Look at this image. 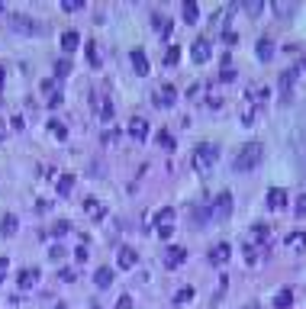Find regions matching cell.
I'll return each instance as SVG.
<instances>
[{
    "label": "cell",
    "instance_id": "1",
    "mask_svg": "<svg viewBox=\"0 0 306 309\" xmlns=\"http://www.w3.org/2000/svg\"><path fill=\"white\" fill-rule=\"evenodd\" d=\"M261 155H264V145H261V142H248V145H242L239 155L232 158V171H251V168H258Z\"/></svg>",
    "mask_w": 306,
    "mask_h": 309
},
{
    "label": "cell",
    "instance_id": "23",
    "mask_svg": "<svg viewBox=\"0 0 306 309\" xmlns=\"http://www.w3.org/2000/svg\"><path fill=\"white\" fill-rule=\"evenodd\" d=\"M287 242L294 245V248H306V232H294V235H290Z\"/></svg>",
    "mask_w": 306,
    "mask_h": 309
},
{
    "label": "cell",
    "instance_id": "35",
    "mask_svg": "<svg viewBox=\"0 0 306 309\" xmlns=\"http://www.w3.org/2000/svg\"><path fill=\"white\" fill-rule=\"evenodd\" d=\"M68 68H71V65H68V61H65V58H61V61H58V65H55V71H58V74H68Z\"/></svg>",
    "mask_w": 306,
    "mask_h": 309
},
{
    "label": "cell",
    "instance_id": "2",
    "mask_svg": "<svg viewBox=\"0 0 306 309\" xmlns=\"http://www.w3.org/2000/svg\"><path fill=\"white\" fill-rule=\"evenodd\" d=\"M213 161H216V145H213V142H203V145H197V152H194L197 171H209V168H213Z\"/></svg>",
    "mask_w": 306,
    "mask_h": 309
},
{
    "label": "cell",
    "instance_id": "24",
    "mask_svg": "<svg viewBox=\"0 0 306 309\" xmlns=\"http://www.w3.org/2000/svg\"><path fill=\"white\" fill-rule=\"evenodd\" d=\"M84 209H87V212H91V216H94V219H97V216H100V203H97V200H94V197H87V200H84Z\"/></svg>",
    "mask_w": 306,
    "mask_h": 309
},
{
    "label": "cell",
    "instance_id": "29",
    "mask_svg": "<svg viewBox=\"0 0 306 309\" xmlns=\"http://www.w3.org/2000/svg\"><path fill=\"white\" fill-rule=\"evenodd\" d=\"M174 235V225H158V238H171Z\"/></svg>",
    "mask_w": 306,
    "mask_h": 309
},
{
    "label": "cell",
    "instance_id": "21",
    "mask_svg": "<svg viewBox=\"0 0 306 309\" xmlns=\"http://www.w3.org/2000/svg\"><path fill=\"white\" fill-rule=\"evenodd\" d=\"M71 187H74V177L71 174H61L58 177V194H71Z\"/></svg>",
    "mask_w": 306,
    "mask_h": 309
},
{
    "label": "cell",
    "instance_id": "12",
    "mask_svg": "<svg viewBox=\"0 0 306 309\" xmlns=\"http://www.w3.org/2000/svg\"><path fill=\"white\" fill-rule=\"evenodd\" d=\"M209 261H213V264H226V261H229V245L219 242L213 251H209Z\"/></svg>",
    "mask_w": 306,
    "mask_h": 309
},
{
    "label": "cell",
    "instance_id": "36",
    "mask_svg": "<svg viewBox=\"0 0 306 309\" xmlns=\"http://www.w3.org/2000/svg\"><path fill=\"white\" fill-rule=\"evenodd\" d=\"M49 106H61V94H58V91H55V94L49 97Z\"/></svg>",
    "mask_w": 306,
    "mask_h": 309
},
{
    "label": "cell",
    "instance_id": "13",
    "mask_svg": "<svg viewBox=\"0 0 306 309\" xmlns=\"http://www.w3.org/2000/svg\"><path fill=\"white\" fill-rule=\"evenodd\" d=\"M174 100H178V91H174L171 84H165V87H161V94L155 97V103H158V106H168V103H174Z\"/></svg>",
    "mask_w": 306,
    "mask_h": 309
},
{
    "label": "cell",
    "instance_id": "27",
    "mask_svg": "<svg viewBox=\"0 0 306 309\" xmlns=\"http://www.w3.org/2000/svg\"><path fill=\"white\" fill-rule=\"evenodd\" d=\"M65 232H71V222H65V219H61V222H55L52 235H65Z\"/></svg>",
    "mask_w": 306,
    "mask_h": 309
},
{
    "label": "cell",
    "instance_id": "16",
    "mask_svg": "<svg viewBox=\"0 0 306 309\" xmlns=\"http://www.w3.org/2000/svg\"><path fill=\"white\" fill-rule=\"evenodd\" d=\"M16 225H19V219L13 216V212H6V216L0 219V229H3V235H13V232H16Z\"/></svg>",
    "mask_w": 306,
    "mask_h": 309
},
{
    "label": "cell",
    "instance_id": "5",
    "mask_svg": "<svg viewBox=\"0 0 306 309\" xmlns=\"http://www.w3.org/2000/svg\"><path fill=\"white\" fill-rule=\"evenodd\" d=\"M268 206H271V209H284V206H287V190H284V187H271L268 190Z\"/></svg>",
    "mask_w": 306,
    "mask_h": 309
},
{
    "label": "cell",
    "instance_id": "14",
    "mask_svg": "<svg viewBox=\"0 0 306 309\" xmlns=\"http://www.w3.org/2000/svg\"><path fill=\"white\" fill-rule=\"evenodd\" d=\"M78 45H81V36H78V32H74V29H68V32H61V49H65V52H71V49H78Z\"/></svg>",
    "mask_w": 306,
    "mask_h": 309
},
{
    "label": "cell",
    "instance_id": "4",
    "mask_svg": "<svg viewBox=\"0 0 306 309\" xmlns=\"http://www.w3.org/2000/svg\"><path fill=\"white\" fill-rule=\"evenodd\" d=\"M10 23H13V29H16V32H39V23L32 16H23V13H13Z\"/></svg>",
    "mask_w": 306,
    "mask_h": 309
},
{
    "label": "cell",
    "instance_id": "7",
    "mask_svg": "<svg viewBox=\"0 0 306 309\" xmlns=\"http://www.w3.org/2000/svg\"><path fill=\"white\" fill-rule=\"evenodd\" d=\"M184 258H187V251L174 245V248L165 251V267H178V264H184Z\"/></svg>",
    "mask_w": 306,
    "mask_h": 309
},
{
    "label": "cell",
    "instance_id": "39",
    "mask_svg": "<svg viewBox=\"0 0 306 309\" xmlns=\"http://www.w3.org/2000/svg\"><path fill=\"white\" fill-rule=\"evenodd\" d=\"M129 306H132V297H122L119 300V309H129Z\"/></svg>",
    "mask_w": 306,
    "mask_h": 309
},
{
    "label": "cell",
    "instance_id": "20",
    "mask_svg": "<svg viewBox=\"0 0 306 309\" xmlns=\"http://www.w3.org/2000/svg\"><path fill=\"white\" fill-rule=\"evenodd\" d=\"M155 222H158V225H171L174 222V209H171V206H165V209L155 216Z\"/></svg>",
    "mask_w": 306,
    "mask_h": 309
},
{
    "label": "cell",
    "instance_id": "32",
    "mask_svg": "<svg viewBox=\"0 0 306 309\" xmlns=\"http://www.w3.org/2000/svg\"><path fill=\"white\" fill-rule=\"evenodd\" d=\"M235 39H239V36H235V32H232V29H222V42H229V45H235Z\"/></svg>",
    "mask_w": 306,
    "mask_h": 309
},
{
    "label": "cell",
    "instance_id": "11",
    "mask_svg": "<svg viewBox=\"0 0 306 309\" xmlns=\"http://www.w3.org/2000/svg\"><path fill=\"white\" fill-rule=\"evenodd\" d=\"M255 52H258V58H264V61H268L271 55H274V42H271V36H261V39H258Z\"/></svg>",
    "mask_w": 306,
    "mask_h": 309
},
{
    "label": "cell",
    "instance_id": "18",
    "mask_svg": "<svg viewBox=\"0 0 306 309\" xmlns=\"http://www.w3.org/2000/svg\"><path fill=\"white\" fill-rule=\"evenodd\" d=\"M197 16H200L197 3H194V0H187V3H184V19H187V23H197Z\"/></svg>",
    "mask_w": 306,
    "mask_h": 309
},
{
    "label": "cell",
    "instance_id": "15",
    "mask_svg": "<svg viewBox=\"0 0 306 309\" xmlns=\"http://www.w3.org/2000/svg\"><path fill=\"white\" fill-rule=\"evenodd\" d=\"M36 280H39V271H36V267H23V271H19V287H23V290H26V287H32Z\"/></svg>",
    "mask_w": 306,
    "mask_h": 309
},
{
    "label": "cell",
    "instance_id": "8",
    "mask_svg": "<svg viewBox=\"0 0 306 309\" xmlns=\"http://www.w3.org/2000/svg\"><path fill=\"white\" fill-rule=\"evenodd\" d=\"M129 132H132L135 139H145V135H148V122L142 119V116H132V119H129Z\"/></svg>",
    "mask_w": 306,
    "mask_h": 309
},
{
    "label": "cell",
    "instance_id": "33",
    "mask_svg": "<svg viewBox=\"0 0 306 309\" xmlns=\"http://www.w3.org/2000/svg\"><path fill=\"white\" fill-rule=\"evenodd\" d=\"M61 6H65V10H81V0H65Z\"/></svg>",
    "mask_w": 306,
    "mask_h": 309
},
{
    "label": "cell",
    "instance_id": "34",
    "mask_svg": "<svg viewBox=\"0 0 306 309\" xmlns=\"http://www.w3.org/2000/svg\"><path fill=\"white\" fill-rule=\"evenodd\" d=\"M52 258H55V261L65 258V248H61V245H52Z\"/></svg>",
    "mask_w": 306,
    "mask_h": 309
},
{
    "label": "cell",
    "instance_id": "9",
    "mask_svg": "<svg viewBox=\"0 0 306 309\" xmlns=\"http://www.w3.org/2000/svg\"><path fill=\"white\" fill-rule=\"evenodd\" d=\"M94 284H97L100 290H106V287L113 284V267H97V274H94Z\"/></svg>",
    "mask_w": 306,
    "mask_h": 309
},
{
    "label": "cell",
    "instance_id": "26",
    "mask_svg": "<svg viewBox=\"0 0 306 309\" xmlns=\"http://www.w3.org/2000/svg\"><path fill=\"white\" fill-rule=\"evenodd\" d=\"M178 58H181V49H178V45H171V49L165 52V61H168V65H174Z\"/></svg>",
    "mask_w": 306,
    "mask_h": 309
},
{
    "label": "cell",
    "instance_id": "3",
    "mask_svg": "<svg viewBox=\"0 0 306 309\" xmlns=\"http://www.w3.org/2000/svg\"><path fill=\"white\" fill-rule=\"evenodd\" d=\"M209 212H213V219H229V212H232V194L222 190V194L213 200V209Z\"/></svg>",
    "mask_w": 306,
    "mask_h": 309
},
{
    "label": "cell",
    "instance_id": "19",
    "mask_svg": "<svg viewBox=\"0 0 306 309\" xmlns=\"http://www.w3.org/2000/svg\"><path fill=\"white\" fill-rule=\"evenodd\" d=\"M155 23H158V32H161V36H171L174 23H171V19H168V16H161V13H158V16H155Z\"/></svg>",
    "mask_w": 306,
    "mask_h": 309
},
{
    "label": "cell",
    "instance_id": "40",
    "mask_svg": "<svg viewBox=\"0 0 306 309\" xmlns=\"http://www.w3.org/2000/svg\"><path fill=\"white\" fill-rule=\"evenodd\" d=\"M300 65H303V71H306V58H303V61H300Z\"/></svg>",
    "mask_w": 306,
    "mask_h": 309
},
{
    "label": "cell",
    "instance_id": "25",
    "mask_svg": "<svg viewBox=\"0 0 306 309\" xmlns=\"http://www.w3.org/2000/svg\"><path fill=\"white\" fill-rule=\"evenodd\" d=\"M49 129H52V132H55V135H58V139H65V135H68V129H65V122H58V119H52V122H49Z\"/></svg>",
    "mask_w": 306,
    "mask_h": 309
},
{
    "label": "cell",
    "instance_id": "37",
    "mask_svg": "<svg viewBox=\"0 0 306 309\" xmlns=\"http://www.w3.org/2000/svg\"><path fill=\"white\" fill-rule=\"evenodd\" d=\"M158 139H161V145H168V148H171V145H174V139H171V135H168V132H161V135H158Z\"/></svg>",
    "mask_w": 306,
    "mask_h": 309
},
{
    "label": "cell",
    "instance_id": "28",
    "mask_svg": "<svg viewBox=\"0 0 306 309\" xmlns=\"http://www.w3.org/2000/svg\"><path fill=\"white\" fill-rule=\"evenodd\" d=\"M261 0H248V3H245V10H248V13H261Z\"/></svg>",
    "mask_w": 306,
    "mask_h": 309
},
{
    "label": "cell",
    "instance_id": "17",
    "mask_svg": "<svg viewBox=\"0 0 306 309\" xmlns=\"http://www.w3.org/2000/svg\"><path fill=\"white\" fill-rule=\"evenodd\" d=\"M135 261H139V255H135L132 248H122L119 251V267H135Z\"/></svg>",
    "mask_w": 306,
    "mask_h": 309
},
{
    "label": "cell",
    "instance_id": "38",
    "mask_svg": "<svg viewBox=\"0 0 306 309\" xmlns=\"http://www.w3.org/2000/svg\"><path fill=\"white\" fill-rule=\"evenodd\" d=\"M190 297H194V290H181V293H178V297H174V300H178V303H181V300H190Z\"/></svg>",
    "mask_w": 306,
    "mask_h": 309
},
{
    "label": "cell",
    "instance_id": "22",
    "mask_svg": "<svg viewBox=\"0 0 306 309\" xmlns=\"http://www.w3.org/2000/svg\"><path fill=\"white\" fill-rule=\"evenodd\" d=\"M274 303H277V309H287L290 303H294V293H290V290H281V293H277V300H274Z\"/></svg>",
    "mask_w": 306,
    "mask_h": 309
},
{
    "label": "cell",
    "instance_id": "6",
    "mask_svg": "<svg viewBox=\"0 0 306 309\" xmlns=\"http://www.w3.org/2000/svg\"><path fill=\"white\" fill-rule=\"evenodd\" d=\"M129 58H132L135 74H148V58H145V52H142V49H132V52H129Z\"/></svg>",
    "mask_w": 306,
    "mask_h": 309
},
{
    "label": "cell",
    "instance_id": "30",
    "mask_svg": "<svg viewBox=\"0 0 306 309\" xmlns=\"http://www.w3.org/2000/svg\"><path fill=\"white\" fill-rule=\"evenodd\" d=\"M6 271H10V258H0V284H3Z\"/></svg>",
    "mask_w": 306,
    "mask_h": 309
},
{
    "label": "cell",
    "instance_id": "10",
    "mask_svg": "<svg viewBox=\"0 0 306 309\" xmlns=\"http://www.w3.org/2000/svg\"><path fill=\"white\" fill-rule=\"evenodd\" d=\"M203 58H209V39L206 36H197V42H194V61H203Z\"/></svg>",
    "mask_w": 306,
    "mask_h": 309
},
{
    "label": "cell",
    "instance_id": "31",
    "mask_svg": "<svg viewBox=\"0 0 306 309\" xmlns=\"http://www.w3.org/2000/svg\"><path fill=\"white\" fill-rule=\"evenodd\" d=\"M297 216H300V219L306 216V194L300 197V200H297Z\"/></svg>",
    "mask_w": 306,
    "mask_h": 309
}]
</instances>
